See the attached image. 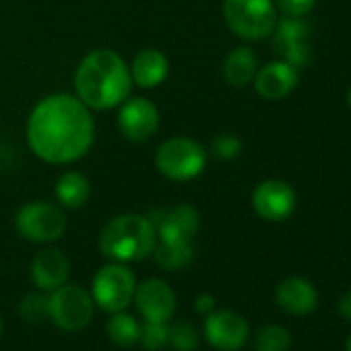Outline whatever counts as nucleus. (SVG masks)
<instances>
[{
  "instance_id": "nucleus-19",
  "label": "nucleus",
  "mask_w": 351,
  "mask_h": 351,
  "mask_svg": "<svg viewBox=\"0 0 351 351\" xmlns=\"http://www.w3.org/2000/svg\"><path fill=\"white\" fill-rule=\"evenodd\" d=\"M56 199L62 207L66 209H81L91 195V186L89 180L79 171H66L62 173L58 182H56Z\"/></svg>"
},
{
  "instance_id": "nucleus-4",
  "label": "nucleus",
  "mask_w": 351,
  "mask_h": 351,
  "mask_svg": "<svg viewBox=\"0 0 351 351\" xmlns=\"http://www.w3.org/2000/svg\"><path fill=\"white\" fill-rule=\"evenodd\" d=\"M223 19L238 38L256 42L273 34L277 7L273 0H223Z\"/></svg>"
},
{
  "instance_id": "nucleus-7",
  "label": "nucleus",
  "mask_w": 351,
  "mask_h": 351,
  "mask_svg": "<svg viewBox=\"0 0 351 351\" xmlns=\"http://www.w3.org/2000/svg\"><path fill=\"white\" fill-rule=\"evenodd\" d=\"M134 289V275L122 263L101 267L93 279V300L106 312H122L132 302Z\"/></svg>"
},
{
  "instance_id": "nucleus-16",
  "label": "nucleus",
  "mask_w": 351,
  "mask_h": 351,
  "mask_svg": "<svg viewBox=\"0 0 351 351\" xmlns=\"http://www.w3.org/2000/svg\"><path fill=\"white\" fill-rule=\"evenodd\" d=\"M275 300L283 312L293 316H306L316 310L318 293L314 285L304 277H287L275 289Z\"/></svg>"
},
{
  "instance_id": "nucleus-6",
  "label": "nucleus",
  "mask_w": 351,
  "mask_h": 351,
  "mask_svg": "<svg viewBox=\"0 0 351 351\" xmlns=\"http://www.w3.org/2000/svg\"><path fill=\"white\" fill-rule=\"evenodd\" d=\"M15 226L19 234L32 242H54L66 230V217L62 209L52 203L36 201L17 211Z\"/></svg>"
},
{
  "instance_id": "nucleus-23",
  "label": "nucleus",
  "mask_w": 351,
  "mask_h": 351,
  "mask_svg": "<svg viewBox=\"0 0 351 351\" xmlns=\"http://www.w3.org/2000/svg\"><path fill=\"white\" fill-rule=\"evenodd\" d=\"M289 345H291V335L287 328L279 324H267L254 337L256 351H287Z\"/></svg>"
},
{
  "instance_id": "nucleus-1",
  "label": "nucleus",
  "mask_w": 351,
  "mask_h": 351,
  "mask_svg": "<svg viewBox=\"0 0 351 351\" xmlns=\"http://www.w3.org/2000/svg\"><path fill=\"white\" fill-rule=\"evenodd\" d=\"M95 136L89 108L73 95L56 93L42 99L27 122L32 151L48 163H71L81 159Z\"/></svg>"
},
{
  "instance_id": "nucleus-9",
  "label": "nucleus",
  "mask_w": 351,
  "mask_h": 351,
  "mask_svg": "<svg viewBox=\"0 0 351 351\" xmlns=\"http://www.w3.org/2000/svg\"><path fill=\"white\" fill-rule=\"evenodd\" d=\"M147 219L151 221L159 242H191L201 226V217L191 205L159 209L153 211Z\"/></svg>"
},
{
  "instance_id": "nucleus-15",
  "label": "nucleus",
  "mask_w": 351,
  "mask_h": 351,
  "mask_svg": "<svg viewBox=\"0 0 351 351\" xmlns=\"http://www.w3.org/2000/svg\"><path fill=\"white\" fill-rule=\"evenodd\" d=\"M252 81H254V89L261 97H265L269 101H277V99L287 97L295 89V85L300 81V73L289 62L275 60V62H269L263 69H258Z\"/></svg>"
},
{
  "instance_id": "nucleus-22",
  "label": "nucleus",
  "mask_w": 351,
  "mask_h": 351,
  "mask_svg": "<svg viewBox=\"0 0 351 351\" xmlns=\"http://www.w3.org/2000/svg\"><path fill=\"white\" fill-rule=\"evenodd\" d=\"M108 335H110V339H112L116 345H120V347H130V345H134V343L138 341V337H141V326H138V322H136L132 316H128V314H118V312H116V316L108 322Z\"/></svg>"
},
{
  "instance_id": "nucleus-10",
  "label": "nucleus",
  "mask_w": 351,
  "mask_h": 351,
  "mask_svg": "<svg viewBox=\"0 0 351 351\" xmlns=\"http://www.w3.org/2000/svg\"><path fill=\"white\" fill-rule=\"evenodd\" d=\"M273 34H275L273 46L279 52L281 60L289 62L295 69H302L304 64L310 62L312 48L306 42L310 27L302 17H287L285 15L281 21L277 19Z\"/></svg>"
},
{
  "instance_id": "nucleus-33",
  "label": "nucleus",
  "mask_w": 351,
  "mask_h": 351,
  "mask_svg": "<svg viewBox=\"0 0 351 351\" xmlns=\"http://www.w3.org/2000/svg\"><path fill=\"white\" fill-rule=\"evenodd\" d=\"M0 330H3V322H0Z\"/></svg>"
},
{
  "instance_id": "nucleus-14",
  "label": "nucleus",
  "mask_w": 351,
  "mask_h": 351,
  "mask_svg": "<svg viewBox=\"0 0 351 351\" xmlns=\"http://www.w3.org/2000/svg\"><path fill=\"white\" fill-rule=\"evenodd\" d=\"M138 312L151 322H167L176 312V295L161 279H147L134 289Z\"/></svg>"
},
{
  "instance_id": "nucleus-25",
  "label": "nucleus",
  "mask_w": 351,
  "mask_h": 351,
  "mask_svg": "<svg viewBox=\"0 0 351 351\" xmlns=\"http://www.w3.org/2000/svg\"><path fill=\"white\" fill-rule=\"evenodd\" d=\"M21 316L27 322H42L50 316V295H42V293H29L23 298L21 306H19Z\"/></svg>"
},
{
  "instance_id": "nucleus-8",
  "label": "nucleus",
  "mask_w": 351,
  "mask_h": 351,
  "mask_svg": "<svg viewBox=\"0 0 351 351\" xmlns=\"http://www.w3.org/2000/svg\"><path fill=\"white\" fill-rule=\"evenodd\" d=\"M50 318L64 330H79L93 318V302L79 285H60L50 295Z\"/></svg>"
},
{
  "instance_id": "nucleus-26",
  "label": "nucleus",
  "mask_w": 351,
  "mask_h": 351,
  "mask_svg": "<svg viewBox=\"0 0 351 351\" xmlns=\"http://www.w3.org/2000/svg\"><path fill=\"white\" fill-rule=\"evenodd\" d=\"M141 345L145 349H161L167 343V326L165 322H151L147 320L145 326H141V337H138Z\"/></svg>"
},
{
  "instance_id": "nucleus-21",
  "label": "nucleus",
  "mask_w": 351,
  "mask_h": 351,
  "mask_svg": "<svg viewBox=\"0 0 351 351\" xmlns=\"http://www.w3.org/2000/svg\"><path fill=\"white\" fill-rule=\"evenodd\" d=\"M155 261L165 271H176L191 265L195 250L191 242H159L153 248Z\"/></svg>"
},
{
  "instance_id": "nucleus-3",
  "label": "nucleus",
  "mask_w": 351,
  "mask_h": 351,
  "mask_svg": "<svg viewBox=\"0 0 351 351\" xmlns=\"http://www.w3.org/2000/svg\"><path fill=\"white\" fill-rule=\"evenodd\" d=\"M155 230L151 221L138 213L114 217L99 236V250L116 263H132L147 258L155 248Z\"/></svg>"
},
{
  "instance_id": "nucleus-29",
  "label": "nucleus",
  "mask_w": 351,
  "mask_h": 351,
  "mask_svg": "<svg viewBox=\"0 0 351 351\" xmlns=\"http://www.w3.org/2000/svg\"><path fill=\"white\" fill-rule=\"evenodd\" d=\"M195 306H197V312H203V314H211L213 310H215V300H213V295H209V293H203V295H199L197 298V302H195Z\"/></svg>"
},
{
  "instance_id": "nucleus-32",
  "label": "nucleus",
  "mask_w": 351,
  "mask_h": 351,
  "mask_svg": "<svg viewBox=\"0 0 351 351\" xmlns=\"http://www.w3.org/2000/svg\"><path fill=\"white\" fill-rule=\"evenodd\" d=\"M347 104H349V110H351V89H349V93H347Z\"/></svg>"
},
{
  "instance_id": "nucleus-28",
  "label": "nucleus",
  "mask_w": 351,
  "mask_h": 351,
  "mask_svg": "<svg viewBox=\"0 0 351 351\" xmlns=\"http://www.w3.org/2000/svg\"><path fill=\"white\" fill-rule=\"evenodd\" d=\"M273 3L287 17H306L314 9L316 0H273Z\"/></svg>"
},
{
  "instance_id": "nucleus-17",
  "label": "nucleus",
  "mask_w": 351,
  "mask_h": 351,
  "mask_svg": "<svg viewBox=\"0 0 351 351\" xmlns=\"http://www.w3.org/2000/svg\"><path fill=\"white\" fill-rule=\"evenodd\" d=\"M69 258L56 248H44L32 263V279L40 289L54 291L69 279Z\"/></svg>"
},
{
  "instance_id": "nucleus-13",
  "label": "nucleus",
  "mask_w": 351,
  "mask_h": 351,
  "mask_svg": "<svg viewBox=\"0 0 351 351\" xmlns=\"http://www.w3.org/2000/svg\"><path fill=\"white\" fill-rule=\"evenodd\" d=\"M209 343L223 351L240 349L248 339V322L242 314L232 310H213L205 322Z\"/></svg>"
},
{
  "instance_id": "nucleus-31",
  "label": "nucleus",
  "mask_w": 351,
  "mask_h": 351,
  "mask_svg": "<svg viewBox=\"0 0 351 351\" xmlns=\"http://www.w3.org/2000/svg\"><path fill=\"white\" fill-rule=\"evenodd\" d=\"M345 351H351V335H349L347 341H345Z\"/></svg>"
},
{
  "instance_id": "nucleus-12",
  "label": "nucleus",
  "mask_w": 351,
  "mask_h": 351,
  "mask_svg": "<svg viewBox=\"0 0 351 351\" xmlns=\"http://www.w3.org/2000/svg\"><path fill=\"white\" fill-rule=\"evenodd\" d=\"M118 128L132 143H145L159 128V112L145 97H128L120 104Z\"/></svg>"
},
{
  "instance_id": "nucleus-27",
  "label": "nucleus",
  "mask_w": 351,
  "mask_h": 351,
  "mask_svg": "<svg viewBox=\"0 0 351 351\" xmlns=\"http://www.w3.org/2000/svg\"><path fill=\"white\" fill-rule=\"evenodd\" d=\"M242 151V141L236 136V134H230V132H223V134H217L211 143V153L217 157V159H234L238 157Z\"/></svg>"
},
{
  "instance_id": "nucleus-5",
  "label": "nucleus",
  "mask_w": 351,
  "mask_h": 351,
  "mask_svg": "<svg viewBox=\"0 0 351 351\" xmlns=\"http://www.w3.org/2000/svg\"><path fill=\"white\" fill-rule=\"evenodd\" d=\"M207 153L195 138L173 136L159 145L155 153V165L161 176L176 182L193 180L205 169Z\"/></svg>"
},
{
  "instance_id": "nucleus-24",
  "label": "nucleus",
  "mask_w": 351,
  "mask_h": 351,
  "mask_svg": "<svg viewBox=\"0 0 351 351\" xmlns=\"http://www.w3.org/2000/svg\"><path fill=\"white\" fill-rule=\"evenodd\" d=\"M167 341L178 351H193L199 345V332L193 322H176L167 328Z\"/></svg>"
},
{
  "instance_id": "nucleus-20",
  "label": "nucleus",
  "mask_w": 351,
  "mask_h": 351,
  "mask_svg": "<svg viewBox=\"0 0 351 351\" xmlns=\"http://www.w3.org/2000/svg\"><path fill=\"white\" fill-rule=\"evenodd\" d=\"M256 56L250 48H236L228 54L223 62V79L232 87L248 85L256 75Z\"/></svg>"
},
{
  "instance_id": "nucleus-11",
  "label": "nucleus",
  "mask_w": 351,
  "mask_h": 351,
  "mask_svg": "<svg viewBox=\"0 0 351 351\" xmlns=\"http://www.w3.org/2000/svg\"><path fill=\"white\" fill-rule=\"evenodd\" d=\"M298 205L295 191L283 180H265L252 193L254 213L265 221H285Z\"/></svg>"
},
{
  "instance_id": "nucleus-2",
  "label": "nucleus",
  "mask_w": 351,
  "mask_h": 351,
  "mask_svg": "<svg viewBox=\"0 0 351 351\" xmlns=\"http://www.w3.org/2000/svg\"><path fill=\"white\" fill-rule=\"evenodd\" d=\"M77 97L93 110H112L128 99L132 77L126 62L114 50H93L75 73Z\"/></svg>"
},
{
  "instance_id": "nucleus-18",
  "label": "nucleus",
  "mask_w": 351,
  "mask_h": 351,
  "mask_svg": "<svg viewBox=\"0 0 351 351\" xmlns=\"http://www.w3.org/2000/svg\"><path fill=\"white\" fill-rule=\"evenodd\" d=\"M169 73V62L167 58L153 48L141 50L130 64V77L132 83H136L143 89H153L157 85H161L165 81Z\"/></svg>"
},
{
  "instance_id": "nucleus-30",
  "label": "nucleus",
  "mask_w": 351,
  "mask_h": 351,
  "mask_svg": "<svg viewBox=\"0 0 351 351\" xmlns=\"http://www.w3.org/2000/svg\"><path fill=\"white\" fill-rule=\"evenodd\" d=\"M337 308H339V314H341L343 318L351 320V289H349L347 293H343V295H341V300H339Z\"/></svg>"
}]
</instances>
